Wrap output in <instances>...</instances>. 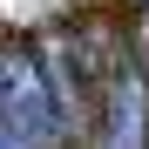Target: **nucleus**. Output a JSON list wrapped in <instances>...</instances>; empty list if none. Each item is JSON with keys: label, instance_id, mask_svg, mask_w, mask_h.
I'll return each mask as SVG.
<instances>
[{"label": "nucleus", "instance_id": "obj_1", "mask_svg": "<svg viewBox=\"0 0 149 149\" xmlns=\"http://www.w3.org/2000/svg\"><path fill=\"white\" fill-rule=\"evenodd\" d=\"M54 102H47L41 61L27 47H0V149H47Z\"/></svg>", "mask_w": 149, "mask_h": 149}, {"label": "nucleus", "instance_id": "obj_2", "mask_svg": "<svg viewBox=\"0 0 149 149\" xmlns=\"http://www.w3.org/2000/svg\"><path fill=\"white\" fill-rule=\"evenodd\" d=\"M95 149H149V74L142 68H115L109 74Z\"/></svg>", "mask_w": 149, "mask_h": 149}, {"label": "nucleus", "instance_id": "obj_3", "mask_svg": "<svg viewBox=\"0 0 149 149\" xmlns=\"http://www.w3.org/2000/svg\"><path fill=\"white\" fill-rule=\"evenodd\" d=\"M41 81L54 102V136H74V122L88 115V74H81V41L74 34H47L41 41Z\"/></svg>", "mask_w": 149, "mask_h": 149}]
</instances>
